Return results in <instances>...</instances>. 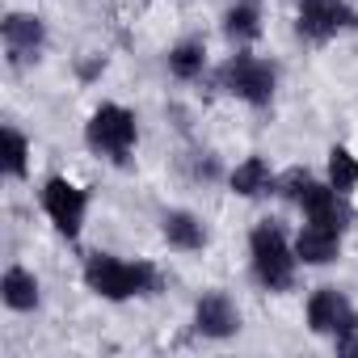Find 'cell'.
I'll use <instances>...</instances> for the list:
<instances>
[{
    "mask_svg": "<svg viewBox=\"0 0 358 358\" xmlns=\"http://www.w3.org/2000/svg\"><path fill=\"white\" fill-rule=\"evenodd\" d=\"M85 282H89V291H97L101 299H131V295H156L160 291V274L148 266V262H118V257H110V253H97V257H89V266H85Z\"/></svg>",
    "mask_w": 358,
    "mask_h": 358,
    "instance_id": "1",
    "label": "cell"
},
{
    "mask_svg": "<svg viewBox=\"0 0 358 358\" xmlns=\"http://www.w3.org/2000/svg\"><path fill=\"white\" fill-rule=\"evenodd\" d=\"M249 249H253V274H257V282H262L266 291H291V282H295V262H299V257H295V249L287 245L282 228H278V224L253 228Z\"/></svg>",
    "mask_w": 358,
    "mask_h": 358,
    "instance_id": "2",
    "label": "cell"
},
{
    "mask_svg": "<svg viewBox=\"0 0 358 358\" xmlns=\"http://www.w3.org/2000/svg\"><path fill=\"white\" fill-rule=\"evenodd\" d=\"M89 143L97 152H106L110 160H127V152L135 148V114L122 110V106H101L93 118H89Z\"/></svg>",
    "mask_w": 358,
    "mask_h": 358,
    "instance_id": "3",
    "label": "cell"
},
{
    "mask_svg": "<svg viewBox=\"0 0 358 358\" xmlns=\"http://www.w3.org/2000/svg\"><path fill=\"white\" fill-rule=\"evenodd\" d=\"M224 89L249 106H270L274 97V68L257 55H232L224 68Z\"/></svg>",
    "mask_w": 358,
    "mask_h": 358,
    "instance_id": "4",
    "label": "cell"
},
{
    "mask_svg": "<svg viewBox=\"0 0 358 358\" xmlns=\"http://www.w3.org/2000/svg\"><path fill=\"white\" fill-rule=\"evenodd\" d=\"M354 26H358V13L345 0H299V34L312 43H324L337 30H354Z\"/></svg>",
    "mask_w": 358,
    "mask_h": 358,
    "instance_id": "5",
    "label": "cell"
},
{
    "mask_svg": "<svg viewBox=\"0 0 358 358\" xmlns=\"http://www.w3.org/2000/svg\"><path fill=\"white\" fill-rule=\"evenodd\" d=\"M43 211L51 215V224L64 232V236H76L80 224H85V211H89V194L64 177H51L43 186Z\"/></svg>",
    "mask_w": 358,
    "mask_h": 358,
    "instance_id": "6",
    "label": "cell"
},
{
    "mask_svg": "<svg viewBox=\"0 0 358 358\" xmlns=\"http://www.w3.org/2000/svg\"><path fill=\"white\" fill-rule=\"evenodd\" d=\"M308 324H312V333H345V329H358V312L350 308V299L341 291L320 287L308 299Z\"/></svg>",
    "mask_w": 358,
    "mask_h": 358,
    "instance_id": "7",
    "label": "cell"
},
{
    "mask_svg": "<svg viewBox=\"0 0 358 358\" xmlns=\"http://www.w3.org/2000/svg\"><path fill=\"white\" fill-rule=\"evenodd\" d=\"M345 194H337L333 186H316V182H308L303 190H299V207H303V215H308V224H320V228H333V232H341L345 224H350V207L341 203Z\"/></svg>",
    "mask_w": 358,
    "mask_h": 358,
    "instance_id": "8",
    "label": "cell"
},
{
    "mask_svg": "<svg viewBox=\"0 0 358 358\" xmlns=\"http://www.w3.org/2000/svg\"><path fill=\"white\" fill-rule=\"evenodd\" d=\"M0 34H5V47H9V59H13V64H30V59H38L43 38H47L43 22L30 17V13H9L5 22H0Z\"/></svg>",
    "mask_w": 358,
    "mask_h": 358,
    "instance_id": "9",
    "label": "cell"
},
{
    "mask_svg": "<svg viewBox=\"0 0 358 358\" xmlns=\"http://www.w3.org/2000/svg\"><path fill=\"white\" fill-rule=\"evenodd\" d=\"M194 329L203 337H232L241 329V316H236V308L224 291H211L194 303Z\"/></svg>",
    "mask_w": 358,
    "mask_h": 358,
    "instance_id": "10",
    "label": "cell"
},
{
    "mask_svg": "<svg viewBox=\"0 0 358 358\" xmlns=\"http://www.w3.org/2000/svg\"><path fill=\"white\" fill-rule=\"evenodd\" d=\"M337 249H341V232L320 228V224H308L295 241V257L303 266H329V262H337Z\"/></svg>",
    "mask_w": 358,
    "mask_h": 358,
    "instance_id": "11",
    "label": "cell"
},
{
    "mask_svg": "<svg viewBox=\"0 0 358 358\" xmlns=\"http://www.w3.org/2000/svg\"><path fill=\"white\" fill-rule=\"evenodd\" d=\"M160 232H164V241H169L173 249H182V253H194V249L207 245V228H203V220L190 215V211H169V215L160 220Z\"/></svg>",
    "mask_w": 358,
    "mask_h": 358,
    "instance_id": "12",
    "label": "cell"
},
{
    "mask_svg": "<svg viewBox=\"0 0 358 358\" xmlns=\"http://www.w3.org/2000/svg\"><path fill=\"white\" fill-rule=\"evenodd\" d=\"M0 299H5L13 312L38 308V282H34V274H26L22 266H9L5 278H0Z\"/></svg>",
    "mask_w": 358,
    "mask_h": 358,
    "instance_id": "13",
    "label": "cell"
},
{
    "mask_svg": "<svg viewBox=\"0 0 358 358\" xmlns=\"http://www.w3.org/2000/svg\"><path fill=\"white\" fill-rule=\"evenodd\" d=\"M270 186H274V177H270V164H266L262 156H249L245 164L232 169V190H236L241 199H257V194H266Z\"/></svg>",
    "mask_w": 358,
    "mask_h": 358,
    "instance_id": "14",
    "label": "cell"
},
{
    "mask_svg": "<svg viewBox=\"0 0 358 358\" xmlns=\"http://www.w3.org/2000/svg\"><path fill=\"white\" fill-rule=\"evenodd\" d=\"M224 34H228L232 43H253V38H262V17H257V9L249 5V0H241V5L228 9Z\"/></svg>",
    "mask_w": 358,
    "mask_h": 358,
    "instance_id": "15",
    "label": "cell"
},
{
    "mask_svg": "<svg viewBox=\"0 0 358 358\" xmlns=\"http://www.w3.org/2000/svg\"><path fill=\"white\" fill-rule=\"evenodd\" d=\"M203 64H207V51H203V43H194V38L177 43V47L169 51V72H173L177 80H194V76L203 72Z\"/></svg>",
    "mask_w": 358,
    "mask_h": 358,
    "instance_id": "16",
    "label": "cell"
},
{
    "mask_svg": "<svg viewBox=\"0 0 358 358\" xmlns=\"http://www.w3.org/2000/svg\"><path fill=\"white\" fill-rule=\"evenodd\" d=\"M329 186H333L337 194H350V190L358 186V160H354L345 148H333V152H329Z\"/></svg>",
    "mask_w": 358,
    "mask_h": 358,
    "instance_id": "17",
    "label": "cell"
},
{
    "mask_svg": "<svg viewBox=\"0 0 358 358\" xmlns=\"http://www.w3.org/2000/svg\"><path fill=\"white\" fill-rule=\"evenodd\" d=\"M26 156H30L26 135L13 131V127H5V173L9 177H26Z\"/></svg>",
    "mask_w": 358,
    "mask_h": 358,
    "instance_id": "18",
    "label": "cell"
},
{
    "mask_svg": "<svg viewBox=\"0 0 358 358\" xmlns=\"http://www.w3.org/2000/svg\"><path fill=\"white\" fill-rule=\"evenodd\" d=\"M333 345H337V354H358V329L333 333Z\"/></svg>",
    "mask_w": 358,
    "mask_h": 358,
    "instance_id": "19",
    "label": "cell"
}]
</instances>
